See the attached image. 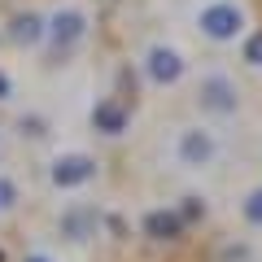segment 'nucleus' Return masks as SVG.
<instances>
[{
	"label": "nucleus",
	"instance_id": "obj_1",
	"mask_svg": "<svg viewBox=\"0 0 262 262\" xmlns=\"http://www.w3.org/2000/svg\"><path fill=\"white\" fill-rule=\"evenodd\" d=\"M196 27H201V35H206V39L227 44V39H236L245 31V9H241V5H232V0H210L206 9L196 13Z\"/></svg>",
	"mask_w": 262,
	"mask_h": 262
},
{
	"label": "nucleus",
	"instance_id": "obj_2",
	"mask_svg": "<svg viewBox=\"0 0 262 262\" xmlns=\"http://www.w3.org/2000/svg\"><path fill=\"white\" fill-rule=\"evenodd\" d=\"M44 35H48V44H53L57 53L75 48L79 39L88 35V13H83V9H57L53 18L44 22Z\"/></svg>",
	"mask_w": 262,
	"mask_h": 262
},
{
	"label": "nucleus",
	"instance_id": "obj_3",
	"mask_svg": "<svg viewBox=\"0 0 262 262\" xmlns=\"http://www.w3.org/2000/svg\"><path fill=\"white\" fill-rule=\"evenodd\" d=\"M48 179L57 188H83L96 179V158H88V153H61V158H53Z\"/></svg>",
	"mask_w": 262,
	"mask_h": 262
},
{
	"label": "nucleus",
	"instance_id": "obj_4",
	"mask_svg": "<svg viewBox=\"0 0 262 262\" xmlns=\"http://www.w3.org/2000/svg\"><path fill=\"white\" fill-rule=\"evenodd\" d=\"M196 101H201V110H210V114H236L241 96H236V83L227 75H206L201 88H196Z\"/></svg>",
	"mask_w": 262,
	"mask_h": 262
},
{
	"label": "nucleus",
	"instance_id": "obj_5",
	"mask_svg": "<svg viewBox=\"0 0 262 262\" xmlns=\"http://www.w3.org/2000/svg\"><path fill=\"white\" fill-rule=\"evenodd\" d=\"M175 158L184 162V166H210V162H214V136H210V131H201V127L179 131Z\"/></svg>",
	"mask_w": 262,
	"mask_h": 262
},
{
	"label": "nucleus",
	"instance_id": "obj_6",
	"mask_svg": "<svg viewBox=\"0 0 262 262\" xmlns=\"http://www.w3.org/2000/svg\"><path fill=\"white\" fill-rule=\"evenodd\" d=\"M179 75H184V57L175 53V48H166V44H158L149 53V79L153 83H179Z\"/></svg>",
	"mask_w": 262,
	"mask_h": 262
},
{
	"label": "nucleus",
	"instance_id": "obj_7",
	"mask_svg": "<svg viewBox=\"0 0 262 262\" xmlns=\"http://www.w3.org/2000/svg\"><path fill=\"white\" fill-rule=\"evenodd\" d=\"M144 232H149L153 241H179V236H184V219H179L175 210H149V214H144Z\"/></svg>",
	"mask_w": 262,
	"mask_h": 262
},
{
	"label": "nucleus",
	"instance_id": "obj_8",
	"mask_svg": "<svg viewBox=\"0 0 262 262\" xmlns=\"http://www.w3.org/2000/svg\"><path fill=\"white\" fill-rule=\"evenodd\" d=\"M92 122H96V131H105V136H118V131L127 127V110H122L118 101H101L92 110Z\"/></svg>",
	"mask_w": 262,
	"mask_h": 262
},
{
	"label": "nucleus",
	"instance_id": "obj_9",
	"mask_svg": "<svg viewBox=\"0 0 262 262\" xmlns=\"http://www.w3.org/2000/svg\"><path fill=\"white\" fill-rule=\"evenodd\" d=\"M9 35L18 39V44H39V39H44V18H35V13H18Z\"/></svg>",
	"mask_w": 262,
	"mask_h": 262
},
{
	"label": "nucleus",
	"instance_id": "obj_10",
	"mask_svg": "<svg viewBox=\"0 0 262 262\" xmlns=\"http://www.w3.org/2000/svg\"><path fill=\"white\" fill-rule=\"evenodd\" d=\"M241 210H245V219H249L253 227H262V188H253V192L245 196V206H241Z\"/></svg>",
	"mask_w": 262,
	"mask_h": 262
},
{
	"label": "nucleus",
	"instance_id": "obj_11",
	"mask_svg": "<svg viewBox=\"0 0 262 262\" xmlns=\"http://www.w3.org/2000/svg\"><path fill=\"white\" fill-rule=\"evenodd\" d=\"M245 61H249V66H262V31H253V35L245 39Z\"/></svg>",
	"mask_w": 262,
	"mask_h": 262
},
{
	"label": "nucleus",
	"instance_id": "obj_12",
	"mask_svg": "<svg viewBox=\"0 0 262 262\" xmlns=\"http://www.w3.org/2000/svg\"><path fill=\"white\" fill-rule=\"evenodd\" d=\"M13 201H18V188H13V179H5V175H0V214H5V210H9Z\"/></svg>",
	"mask_w": 262,
	"mask_h": 262
},
{
	"label": "nucleus",
	"instance_id": "obj_13",
	"mask_svg": "<svg viewBox=\"0 0 262 262\" xmlns=\"http://www.w3.org/2000/svg\"><path fill=\"white\" fill-rule=\"evenodd\" d=\"M5 96H9V75L0 70V101H5Z\"/></svg>",
	"mask_w": 262,
	"mask_h": 262
},
{
	"label": "nucleus",
	"instance_id": "obj_14",
	"mask_svg": "<svg viewBox=\"0 0 262 262\" xmlns=\"http://www.w3.org/2000/svg\"><path fill=\"white\" fill-rule=\"evenodd\" d=\"M27 262H48V258H39V253H35V258H27Z\"/></svg>",
	"mask_w": 262,
	"mask_h": 262
},
{
	"label": "nucleus",
	"instance_id": "obj_15",
	"mask_svg": "<svg viewBox=\"0 0 262 262\" xmlns=\"http://www.w3.org/2000/svg\"><path fill=\"white\" fill-rule=\"evenodd\" d=\"M0 262H5V253H0Z\"/></svg>",
	"mask_w": 262,
	"mask_h": 262
}]
</instances>
